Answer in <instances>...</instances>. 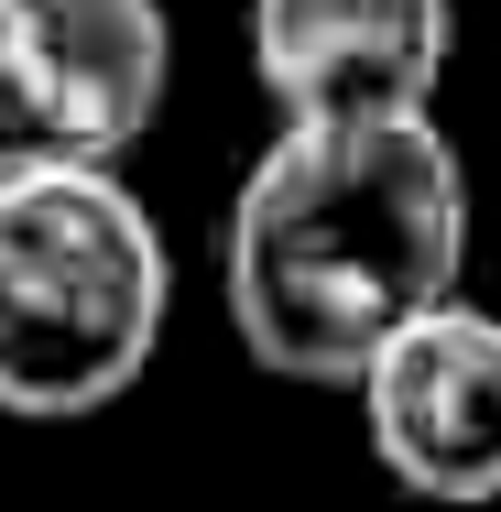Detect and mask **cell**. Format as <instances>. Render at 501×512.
<instances>
[{
    "mask_svg": "<svg viewBox=\"0 0 501 512\" xmlns=\"http://www.w3.org/2000/svg\"><path fill=\"white\" fill-rule=\"evenodd\" d=\"M469 284V164L436 120L273 131L229 197V327L273 382L360 393Z\"/></svg>",
    "mask_w": 501,
    "mask_h": 512,
    "instance_id": "6da1fadb",
    "label": "cell"
},
{
    "mask_svg": "<svg viewBox=\"0 0 501 512\" xmlns=\"http://www.w3.org/2000/svg\"><path fill=\"white\" fill-rule=\"evenodd\" d=\"M175 251L131 175H11L0 186V414H109L164 349Z\"/></svg>",
    "mask_w": 501,
    "mask_h": 512,
    "instance_id": "7a4b0ae2",
    "label": "cell"
},
{
    "mask_svg": "<svg viewBox=\"0 0 501 512\" xmlns=\"http://www.w3.org/2000/svg\"><path fill=\"white\" fill-rule=\"evenodd\" d=\"M175 22L164 0H0V164L11 175H120L164 120Z\"/></svg>",
    "mask_w": 501,
    "mask_h": 512,
    "instance_id": "3957f363",
    "label": "cell"
},
{
    "mask_svg": "<svg viewBox=\"0 0 501 512\" xmlns=\"http://www.w3.org/2000/svg\"><path fill=\"white\" fill-rule=\"evenodd\" d=\"M360 436H371L382 480L414 502L447 512L501 502V316L458 295L425 327H403L360 371Z\"/></svg>",
    "mask_w": 501,
    "mask_h": 512,
    "instance_id": "277c9868",
    "label": "cell"
},
{
    "mask_svg": "<svg viewBox=\"0 0 501 512\" xmlns=\"http://www.w3.org/2000/svg\"><path fill=\"white\" fill-rule=\"evenodd\" d=\"M458 0H251V77L284 131L436 120Z\"/></svg>",
    "mask_w": 501,
    "mask_h": 512,
    "instance_id": "5b68a950",
    "label": "cell"
},
{
    "mask_svg": "<svg viewBox=\"0 0 501 512\" xmlns=\"http://www.w3.org/2000/svg\"><path fill=\"white\" fill-rule=\"evenodd\" d=\"M0 186H11V164H0Z\"/></svg>",
    "mask_w": 501,
    "mask_h": 512,
    "instance_id": "8992f818",
    "label": "cell"
}]
</instances>
